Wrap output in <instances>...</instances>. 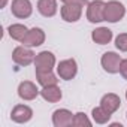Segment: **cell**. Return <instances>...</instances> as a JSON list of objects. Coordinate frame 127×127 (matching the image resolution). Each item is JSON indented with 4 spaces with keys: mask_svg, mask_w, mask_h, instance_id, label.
Wrapping results in <instances>:
<instances>
[{
    "mask_svg": "<svg viewBox=\"0 0 127 127\" xmlns=\"http://www.w3.org/2000/svg\"><path fill=\"white\" fill-rule=\"evenodd\" d=\"M34 58H36V54L32 51V48L26 45H20L12 51V60L18 66H29L32 63H34Z\"/></svg>",
    "mask_w": 127,
    "mask_h": 127,
    "instance_id": "4",
    "label": "cell"
},
{
    "mask_svg": "<svg viewBox=\"0 0 127 127\" xmlns=\"http://www.w3.org/2000/svg\"><path fill=\"white\" fill-rule=\"evenodd\" d=\"M45 32L39 27H33L27 32L26 37L21 40L23 45L29 46V48H36V46H40L43 42H45Z\"/></svg>",
    "mask_w": 127,
    "mask_h": 127,
    "instance_id": "8",
    "label": "cell"
},
{
    "mask_svg": "<svg viewBox=\"0 0 127 127\" xmlns=\"http://www.w3.org/2000/svg\"><path fill=\"white\" fill-rule=\"evenodd\" d=\"M78 73V63L75 58H66L61 60L57 64V75L63 81H70Z\"/></svg>",
    "mask_w": 127,
    "mask_h": 127,
    "instance_id": "2",
    "label": "cell"
},
{
    "mask_svg": "<svg viewBox=\"0 0 127 127\" xmlns=\"http://www.w3.org/2000/svg\"><path fill=\"white\" fill-rule=\"evenodd\" d=\"M112 37H114L112 30L108 27H99V29L91 32V39L97 45H108L112 40Z\"/></svg>",
    "mask_w": 127,
    "mask_h": 127,
    "instance_id": "16",
    "label": "cell"
},
{
    "mask_svg": "<svg viewBox=\"0 0 127 127\" xmlns=\"http://www.w3.org/2000/svg\"><path fill=\"white\" fill-rule=\"evenodd\" d=\"M105 6L103 0H93L87 5V20L93 24L105 21Z\"/></svg>",
    "mask_w": 127,
    "mask_h": 127,
    "instance_id": "5",
    "label": "cell"
},
{
    "mask_svg": "<svg viewBox=\"0 0 127 127\" xmlns=\"http://www.w3.org/2000/svg\"><path fill=\"white\" fill-rule=\"evenodd\" d=\"M37 11L42 17L52 18L58 11L57 0H37Z\"/></svg>",
    "mask_w": 127,
    "mask_h": 127,
    "instance_id": "15",
    "label": "cell"
},
{
    "mask_svg": "<svg viewBox=\"0 0 127 127\" xmlns=\"http://www.w3.org/2000/svg\"><path fill=\"white\" fill-rule=\"evenodd\" d=\"M55 55L51 51H40L34 58V72H51L55 66Z\"/></svg>",
    "mask_w": 127,
    "mask_h": 127,
    "instance_id": "3",
    "label": "cell"
},
{
    "mask_svg": "<svg viewBox=\"0 0 127 127\" xmlns=\"http://www.w3.org/2000/svg\"><path fill=\"white\" fill-rule=\"evenodd\" d=\"M120 73H121V76L127 81V58L121 60V64H120Z\"/></svg>",
    "mask_w": 127,
    "mask_h": 127,
    "instance_id": "23",
    "label": "cell"
},
{
    "mask_svg": "<svg viewBox=\"0 0 127 127\" xmlns=\"http://www.w3.org/2000/svg\"><path fill=\"white\" fill-rule=\"evenodd\" d=\"M100 106H102L105 111H108L109 114H114V112H117V111L120 109V106H121V99H120V96L115 94V93H106V94L100 99Z\"/></svg>",
    "mask_w": 127,
    "mask_h": 127,
    "instance_id": "13",
    "label": "cell"
},
{
    "mask_svg": "<svg viewBox=\"0 0 127 127\" xmlns=\"http://www.w3.org/2000/svg\"><path fill=\"white\" fill-rule=\"evenodd\" d=\"M33 118V109L29 105H17L11 112V120L18 124H26Z\"/></svg>",
    "mask_w": 127,
    "mask_h": 127,
    "instance_id": "9",
    "label": "cell"
},
{
    "mask_svg": "<svg viewBox=\"0 0 127 127\" xmlns=\"http://www.w3.org/2000/svg\"><path fill=\"white\" fill-rule=\"evenodd\" d=\"M6 3H8V0H2V2H0V8H5Z\"/></svg>",
    "mask_w": 127,
    "mask_h": 127,
    "instance_id": "24",
    "label": "cell"
},
{
    "mask_svg": "<svg viewBox=\"0 0 127 127\" xmlns=\"http://www.w3.org/2000/svg\"><path fill=\"white\" fill-rule=\"evenodd\" d=\"M126 100H127V91H126Z\"/></svg>",
    "mask_w": 127,
    "mask_h": 127,
    "instance_id": "25",
    "label": "cell"
},
{
    "mask_svg": "<svg viewBox=\"0 0 127 127\" xmlns=\"http://www.w3.org/2000/svg\"><path fill=\"white\" fill-rule=\"evenodd\" d=\"M91 117H93V121L96 124H106V123H109L112 114H109L108 111H105L102 106H97V108H93Z\"/></svg>",
    "mask_w": 127,
    "mask_h": 127,
    "instance_id": "18",
    "label": "cell"
},
{
    "mask_svg": "<svg viewBox=\"0 0 127 127\" xmlns=\"http://www.w3.org/2000/svg\"><path fill=\"white\" fill-rule=\"evenodd\" d=\"M82 8L81 5H63L60 9V15L66 23H76L82 17Z\"/></svg>",
    "mask_w": 127,
    "mask_h": 127,
    "instance_id": "12",
    "label": "cell"
},
{
    "mask_svg": "<svg viewBox=\"0 0 127 127\" xmlns=\"http://www.w3.org/2000/svg\"><path fill=\"white\" fill-rule=\"evenodd\" d=\"M40 96L43 100H46L48 103H57L61 100L63 97V93H61V88L54 84V85H46L40 90Z\"/></svg>",
    "mask_w": 127,
    "mask_h": 127,
    "instance_id": "14",
    "label": "cell"
},
{
    "mask_svg": "<svg viewBox=\"0 0 127 127\" xmlns=\"http://www.w3.org/2000/svg\"><path fill=\"white\" fill-rule=\"evenodd\" d=\"M27 32H29V29H27L24 24H20V23H17V24H11V26L8 27V33H9V36H11L14 40H18V42H21V40L26 37Z\"/></svg>",
    "mask_w": 127,
    "mask_h": 127,
    "instance_id": "17",
    "label": "cell"
},
{
    "mask_svg": "<svg viewBox=\"0 0 127 127\" xmlns=\"http://www.w3.org/2000/svg\"><path fill=\"white\" fill-rule=\"evenodd\" d=\"M121 60H123V58L120 57V54H117V52H114V51H108V52H105V54L102 55L100 64H102V67H103L105 72L114 75V73H118V72H120Z\"/></svg>",
    "mask_w": 127,
    "mask_h": 127,
    "instance_id": "6",
    "label": "cell"
},
{
    "mask_svg": "<svg viewBox=\"0 0 127 127\" xmlns=\"http://www.w3.org/2000/svg\"><path fill=\"white\" fill-rule=\"evenodd\" d=\"M64 5H81V6H87L88 0H60Z\"/></svg>",
    "mask_w": 127,
    "mask_h": 127,
    "instance_id": "22",
    "label": "cell"
},
{
    "mask_svg": "<svg viewBox=\"0 0 127 127\" xmlns=\"http://www.w3.org/2000/svg\"><path fill=\"white\" fill-rule=\"evenodd\" d=\"M11 12L14 17L20 20L30 18L33 14V5L30 0H12L11 3Z\"/></svg>",
    "mask_w": 127,
    "mask_h": 127,
    "instance_id": "7",
    "label": "cell"
},
{
    "mask_svg": "<svg viewBox=\"0 0 127 127\" xmlns=\"http://www.w3.org/2000/svg\"><path fill=\"white\" fill-rule=\"evenodd\" d=\"M115 46L121 52H127V33H120L115 37Z\"/></svg>",
    "mask_w": 127,
    "mask_h": 127,
    "instance_id": "21",
    "label": "cell"
},
{
    "mask_svg": "<svg viewBox=\"0 0 127 127\" xmlns=\"http://www.w3.org/2000/svg\"><path fill=\"white\" fill-rule=\"evenodd\" d=\"M36 79L37 82L42 85V87H46V85H54L58 82L57 79V75H54V72H36Z\"/></svg>",
    "mask_w": 127,
    "mask_h": 127,
    "instance_id": "19",
    "label": "cell"
},
{
    "mask_svg": "<svg viewBox=\"0 0 127 127\" xmlns=\"http://www.w3.org/2000/svg\"><path fill=\"white\" fill-rule=\"evenodd\" d=\"M126 15V6L118 0H111L105 6V21L108 23H118Z\"/></svg>",
    "mask_w": 127,
    "mask_h": 127,
    "instance_id": "1",
    "label": "cell"
},
{
    "mask_svg": "<svg viewBox=\"0 0 127 127\" xmlns=\"http://www.w3.org/2000/svg\"><path fill=\"white\" fill-rule=\"evenodd\" d=\"M73 115L69 109L60 108L52 112V124L54 127H69L73 123Z\"/></svg>",
    "mask_w": 127,
    "mask_h": 127,
    "instance_id": "10",
    "label": "cell"
},
{
    "mask_svg": "<svg viewBox=\"0 0 127 127\" xmlns=\"http://www.w3.org/2000/svg\"><path fill=\"white\" fill-rule=\"evenodd\" d=\"M126 117H127V114H126Z\"/></svg>",
    "mask_w": 127,
    "mask_h": 127,
    "instance_id": "26",
    "label": "cell"
},
{
    "mask_svg": "<svg viewBox=\"0 0 127 127\" xmlns=\"http://www.w3.org/2000/svg\"><path fill=\"white\" fill-rule=\"evenodd\" d=\"M39 94H40V90L36 87L34 82H32V81L20 82V85H18V96H20V99L30 102V100H34Z\"/></svg>",
    "mask_w": 127,
    "mask_h": 127,
    "instance_id": "11",
    "label": "cell"
},
{
    "mask_svg": "<svg viewBox=\"0 0 127 127\" xmlns=\"http://www.w3.org/2000/svg\"><path fill=\"white\" fill-rule=\"evenodd\" d=\"M93 123H91V120L88 118V115L87 114H84V112H76L75 115H73V123H72V126H75V127H90Z\"/></svg>",
    "mask_w": 127,
    "mask_h": 127,
    "instance_id": "20",
    "label": "cell"
}]
</instances>
